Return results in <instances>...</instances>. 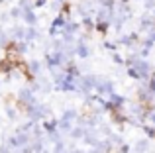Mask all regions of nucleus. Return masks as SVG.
Wrapping results in <instances>:
<instances>
[{
	"instance_id": "obj_11",
	"label": "nucleus",
	"mask_w": 155,
	"mask_h": 153,
	"mask_svg": "<svg viewBox=\"0 0 155 153\" xmlns=\"http://www.w3.org/2000/svg\"><path fill=\"white\" fill-rule=\"evenodd\" d=\"M10 12H0V24H2V26H6L8 22H10Z\"/></svg>"
},
{
	"instance_id": "obj_10",
	"label": "nucleus",
	"mask_w": 155,
	"mask_h": 153,
	"mask_svg": "<svg viewBox=\"0 0 155 153\" xmlns=\"http://www.w3.org/2000/svg\"><path fill=\"white\" fill-rule=\"evenodd\" d=\"M69 135H71L73 139H79V138H83V135H84V130H83V128H73V130L69 132Z\"/></svg>"
},
{
	"instance_id": "obj_3",
	"label": "nucleus",
	"mask_w": 155,
	"mask_h": 153,
	"mask_svg": "<svg viewBox=\"0 0 155 153\" xmlns=\"http://www.w3.org/2000/svg\"><path fill=\"white\" fill-rule=\"evenodd\" d=\"M28 65H30V73L34 76L43 75V67H45L43 61H39V59H31V61H28Z\"/></svg>"
},
{
	"instance_id": "obj_4",
	"label": "nucleus",
	"mask_w": 155,
	"mask_h": 153,
	"mask_svg": "<svg viewBox=\"0 0 155 153\" xmlns=\"http://www.w3.org/2000/svg\"><path fill=\"white\" fill-rule=\"evenodd\" d=\"M22 22L26 24V26H38L39 18H38V14H35V10H24Z\"/></svg>"
},
{
	"instance_id": "obj_1",
	"label": "nucleus",
	"mask_w": 155,
	"mask_h": 153,
	"mask_svg": "<svg viewBox=\"0 0 155 153\" xmlns=\"http://www.w3.org/2000/svg\"><path fill=\"white\" fill-rule=\"evenodd\" d=\"M8 30V35H10L12 41H20V39H24V35H26V26H18V24H14V26L6 28Z\"/></svg>"
},
{
	"instance_id": "obj_6",
	"label": "nucleus",
	"mask_w": 155,
	"mask_h": 153,
	"mask_svg": "<svg viewBox=\"0 0 155 153\" xmlns=\"http://www.w3.org/2000/svg\"><path fill=\"white\" fill-rule=\"evenodd\" d=\"M75 55H77V57H81V59H87L88 57V49H87V45H84V41H79V43H77Z\"/></svg>"
},
{
	"instance_id": "obj_14",
	"label": "nucleus",
	"mask_w": 155,
	"mask_h": 153,
	"mask_svg": "<svg viewBox=\"0 0 155 153\" xmlns=\"http://www.w3.org/2000/svg\"><path fill=\"white\" fill-rule=\"evenodd\" d=\"M2 4H6V0H0V6H2Z\"/></svg>"
},
{
	"instance_id": "obj_2",
	"label": "nucleus",
	"mask_w": 155,
	"mask_h": 153,
	"mask_svg": "<svg viewBox=\"0 0 155 153\" xmlns=\"http://www.w3.org/2000/svg\"><path fill=\"white\" fill-rule=\"evenodd\" d=\"M26 41H39L41 39V34H39L38 26H26V35H24Z\"/></svg>"
},
{
	"instance_id": "obj_5",
	"label": "nucleus",
	"mask_w": 155,
	"mask_h": 153,
	"mask_svg": "<svg viewBox=\"0 0 155 153\" xmlns=\"http://www.w3.org/2000/svg\"><path fill=\"white\" fill-rule=\"evenodd\" d=\"M4 110H6L8 120H12V122H16V120H18V106H16V104H6V106H4Z\"/></svg>"
},
{
	"instance_id": "obj_13",
	"label": "nucleus",
	"mask_w": 155,
	"mask_h": 153,
	"mask_svg": "<svg viewBox=\"0 0 155 153\" xmlns=\"http://www.w3.org/2000/svg\"><path fill=\"white\" fill-rule=\"evenodd\" d=\"M73 153H83V151H81V149H73Z\"/></svg>"
},
{
	"instance_id": "obj_12",
	"label": "nucleus",
	"mask_w": 155,
	"mask_h": 153,
	"mask_svg": "<svg viewBox=\"0 0 155 153\" xmlns=\"http://www.w3.org/2000/svg\"><path fill=\"white\" fill-rule=\"evenodd\" d=\"M47 2H49V0H34V6L35 8H45Z\"/></svg>"
},
{
	"instance_id": "obj_15",
	"label": "nucleus",
	"mask_w": 155,
	"mask_h": 153,
	"mask_svg": "<svg viewBox=\"0 0 155 153\" xmlns=\"http://www.w3.org/2000/svg\"><path fill=\"white\" fill-rule=\"evenodd\" d=\"M0 88H2V84H0ZM0 92H2V90H0Z\"/></svg>"
},
{
	"instance_id": "obj_7",
	"label": "nucleus",
	"mask_w": 155,
	"mask_h": 153,
	"mask_svg": "<svg viewBox=\"0 0 155 153\" xmlns=\"http://www.w3.org/2000/svg\"><path fill=\"white\" fill-rule=\"evenodd\" d=\"M77 110L75 108H67V110H63V114H61V120H67V122H73V120H77Z\"/></svg>"
},
{
	"instance_id": "obj_8",
	"label": "nucleus",
	"mask_w": 155,
	"mask_h": 153,
	"mask_svg": "<svg viewBox=\"0 0 155 153\" xmlns=\"http://www.w3.org/2000/svg\"><path fill=\"white\" fill-rule=\"evenodd\" d=\"M8 12H10V18L14 20V22H16V20H22V16H24V10L18 6V4H16V6H12Z\"/></svg>"
},
{
	"instance_id": "obj_9",
	"label": "nucleus",
	"mask_w": 155,
	"mask_h": 153,
	"mask_svg": "<svg viewBox=\"0 0 155 153\" xmlns=\"http://www.w3.org/2000/svg\"><path fill=\"white\" fill-rule=\"evenodd\" d=\"M18 6L22 8V10H35L34 0H18Z\"/></svg>"
}]
</instances>
